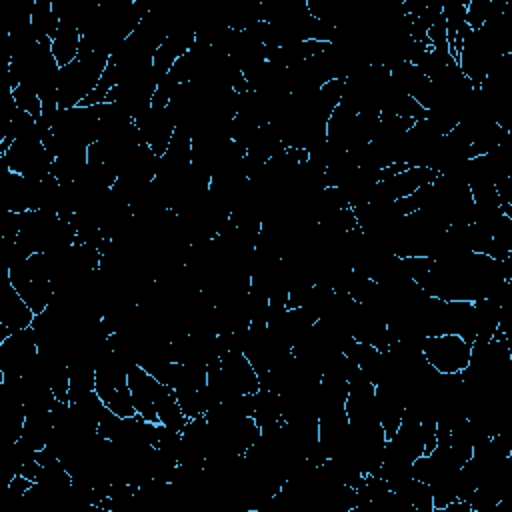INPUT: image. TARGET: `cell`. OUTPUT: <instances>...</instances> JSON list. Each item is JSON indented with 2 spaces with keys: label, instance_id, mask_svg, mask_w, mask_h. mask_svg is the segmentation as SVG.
<instances>
[{
  "label": "cell",
  "instance_id": "cell-1",
  "mask_svg": "<svg viewBox=\"0 0 512 512\" xmlns=\"http://www.w3.org/2000/svg\"><path fill=\"white\" fill-rule=\"evenodd\" d=\"M110 56L98 50H80L78 58L60 68L58 74V108L78 106L100 82Z\"/></svg>",
  "mask_w": 512,
  "mask_h": 512
},
{
  "label": "cell",
  "instance_id": "cell-2",
  "mask_svg": "<svg viewBox=\"0 0 512 512\" xmlns=\"http://www.w3.org/2000/svg\"><path fill=\"white\" fill-rule=\"evenodd\" d=\"M422 356L438 374H460L472 354V344L466 342L460 334H438L422 340Z\"/></svg>",
  "mask_w": 512,
  "mask_h": 512
},
{
  "label": "cell",
  "instance_id": "cell-3",
  "mask_svg": "<svg viewBox=\"0 0 512 512\" xmlns=\"http://www.w3.org/2000/svg\"><path fill=\"white\" fill-rule=\"evenodd\" d=\"M134 126L142 138V142L160 158L166 154L176 124L168 108H148L140 116L134 118Z\"/></svg>",
  "mask_w": 512,
  "mask_h": 512
},
{
  "label": "cell",
  "instance_id": "cell-4",
  "mask_svg": "<svg viewBox=\"0 0 512 512\" xmlns=\"http://www.w3.org/2000/svg\"><path fill=\"white\" fill-rule=\"evenodd\" d=\"M36 314L30 310V306L22 300V296L14 290L10 284V278L6 274L4 284L0 286V324L6 326L10 332L30 328Z\"/></svg>",
  "mask_w": 512,
  "mask_h": 512
},
{
  "label": "cell",
  "instance_id": "cell-5",
  "mask_svg": "<svg viewBox=\"0 0 512 512\" xmlns=\"http://www.w3.org/2000/svg\"><path fill=\"white\" fill-rule=\"evenodd\" d=\"M80 40H82V34L78 30V24L74 22H62L60 20V26H58V32L56 36L52 38V56L56 60V64L60 68L68 66L70 62H74L78 58V52H80Z\"/></svg>",
  "mask_w": 512,
  "mask_h": 512
},
{
  "label": "cell",
  "instance_id": "cell-6",
  "mask_svg": "<svg viewBox=\"0 0 512 512\" xmlns=\"http://www.w3.org/2000/svg\"><path fill=\"white\" fill-rule=\"evenodd\" d=\"M10 94H12V100H14L16 108H20L26 114H30L36 122L42 118V112H44L42 100H40V96H38V92L34 88H30L26 84H18L16 88L10 90Z\"/></svg>",
  "mask_w": 512,
  "mask_h": 512
}]
</instances>
